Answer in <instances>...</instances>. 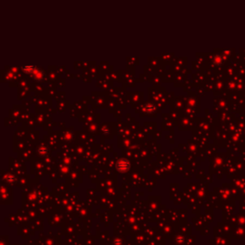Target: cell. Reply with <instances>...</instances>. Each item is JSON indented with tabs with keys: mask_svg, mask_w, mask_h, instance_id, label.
Wrapping results in <instances>:
<instances>
[{
	"mask_svg": "<svg viewBox=\"0 0 245 245\" xmlns=\"http://www.w3.org/2000/svg\"><path fill=\"white\" fill-rule=\"evenodd\" d=\"M128 167H129V163L126 161L125 159H121L119 162L117 163V168L118 170L120 171H126L128 170Z\"/></svg>",
	"mask_w": 245,
	"mask_h": 245,
	"instance_id": "cell-1",
	"label": "cell"
},
{
	"mask_svg": "<svg viewBox=\"0 0 245 245\" xmlns=\"http://www.w3.org/2000/svg\"><path fill=\"white\" fill-rule=\"evenodd\" d=\"M23 70L25 72H32L34 70V66H31V65H28V66H24L23 67Z\"/></svg>",
	"mask_w": 245,
	"mask_h": 245,
	"instance_id": "cell-2",
	"label": "cell"
}]
</instances>
